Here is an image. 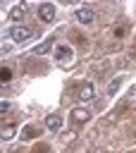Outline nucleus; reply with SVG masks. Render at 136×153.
<instances>
[{
  "label": "nucleus",
  "instance_id": "9",
  "mask_svg": "<svg viewBox=\"0 0 136 153\" xmlns=\"http://www.w3.org/2000/svg\"><path fill=\"white\" fill-rule=\"evenodd\" d=\"M50 48H52V38H45L43 43H38V45L33 48V53H36V55H45Z\"/></svg>",
  "mask_w": 136,
  "mask_h": 153
},
{
  "label": "nucleus",
  "instance_id": "12",
  "mask_svg": "<svg viewBox=\"0 0 136 153\" xmlns=\"http://www.w3.org/2000/svg\"><path fill=\"white\" fill-rule=\"evenodd\" d=\"M14 131H17V129H14L12 124H10V127H2V141H10V139L14 136Z\"/></svg>",
  "mask_w": 136,
  "mask_h": 153
},
{
  "label": "nucleus",
  "instance_id": "5",
  "mask_svg": "<svg viewBox=\"0 0 136 153\" xmlns=\"http://www.w3.org/2000/svg\"><path fill=\"white\" fill-rule=\"evenodd\" d=\"M72 120H74V122H88V120H91V110L84 108V105H79V108L72 110Z\"/></svg>",
  "mask_w": 136,
  "mask_h": 153
},
{
  "label": "nucleus",
  "instance_id": "8",
  "mask_svg": "<svg viewBox=\"0 0 136 153\" xmlns=\"http://www.w3.org/2000/svg\"><path fill=\"white\" fill-rule=\"evenodd\" d=\"M45 127H48L50 131H60V129H62V117H57V115H50V117L45 120Z\"/></svg>",
  "mask_w": 136,
  "mask_h": 153
},
{
  "label": "nucleus",
  "instance_id": "1",
  "mask_svg": "<svg viewBox=\"0 0 136 153\" xmlns=\"http://www.w3.org/2000/svg\"><path fill=\"white\" fill-rule=\"evenodd\" d=\"M10 38H12L14 43H24V41L31 38V29H29V26H12V29H10Z\"/></svg>",
  "mask_w": 136,
  "mask_h": 153
},
{
  "label": "nucleus",
  "instance_id": "6",
  "mask_svg": "<svg viewBox=\"0 0 136 153\" xmlns=\"http://www.w3.org/2000/svg\"><path fill=\"white\" fill-rule=\"evenodd\" d=\"M24 14H26V5H24V2H19V5L10 7V12H7V17H10L12 22H19V19H24Z\"/></svg>",
  "mask_w": 136,
  "mask_h": 153
},
{
  "label": "nucleus",
  "instance_id": "7",
  "mask_svg": "<svg viewBox=\"0 0 136 153\" xmlns=\"http://www.w3.org/2000/svg\"><path fill=\"white\" fill-rule=\"evenodd\" d=\"M79 100H93L95 98V88H93V84H84L81 88H79V96H76Z\"/></svg>",
  "mask_w": 136,
  "mask_h": 153
},
{
  "label": "nucleus",
  "instance_id": "15",
  "mask_svg": "<svg viewBox=\"0 0 136 153\" xmlns=\"http://www.w3.org/2000/svg\"><path fill=\"white\" fill-rule=\"evenodd\" d=\"M33 153H50V151H48V148H45V146H38V148H36V151H33Z\"/></svg>",
  "mask_w": 136,
  "mask_h": 153
},
{
  "label": "nucleus",
  "instance_id": "13",
  "mask_svg": "<svg viewBox=\"0 0 136 153\" xmlns=\"http://www.w3.org/2000/svg\"><path fill=\"white\" fill-rule=\"evenodd\" d=\"M0 79H2V84H7V81L12 79V72H10L7 67H2V69H0Z\"/></svg>",
  "mask_w": 136,
  "mask_h": 153
},
{
  "label": "nucleus",
  "instance_id": "14",
  "mask_svg": "<svg viewBox=\"0 0 136 153\" xmlns=\"http://www.w3.org/2000/svg\"><path fill=\"white\" fill-rule=\"evenodd\" d=\"M7 110H10V103H7V100H2V105H0V112H2V115H5V112H7Z\"/></svg>",
  "mask_w": 136,
  "mask_h": 153
},
{
  "label": "nucleus",
  "instance_id": "3",
  "mask_svg": "<svg viewBox=\"0 0 136 153\" xmlns=\"http://www.w3.org/2000/svg\"><path fill=\"white\" fill-rule=\"evenodd\" d=\"M38 17H41V22H52L55 19V5H50V2L38 5Z\"/></svg>",
  "mask_w": 136,
  "mask_h": 153
},
{
  "label": "nucleus",
  "instance_id": "4",
  "mask_svg": "<svg viewBox=\"0 0 136 153\" xmlns=\"http://www.w3.org/2000/svg\"><path fill=\"white\" fill-rule=\"evenodd\" d=\"M55 57H57V62H72L74 50H72L69 45H57V48H55Z\"/></svg>",
  "mask_w": 136,
  "mask_h": 153
},
{
  "label": "nucleus",
  "instance_id": "11",
  "mask_svg": "<svg viewBox=\"0 0 136 153\" xmlns=\"http://www.w3.org/2000/svg\"><path fill=\"white\" fill-rule=\"evenodd\" d=\"M33 136H36V127H29V124H26V127L21 129V139L29 141V139H33Z\"/></svg>",
  "mask_w": 136,
  "mask_h": 153
},
{
  "label": "nucleus",
  "instance_id": "10",
  "mask_svg": "<svg viewBox=\"0 0 136 153\" xmlns=\"http://www.w3.org/2000/svg\"><path fill=\"white\" fill-rule=\"evenodd\" d=\"M119 86H122V76H115L110 84H107V88H105V93L107 96H115L117 91H119Z\"/></svg>",
  "mask_w": 136,
  "mask_h": 153
},
{
  "label": "nucleus",
  "instance_id": "2",
  "mask_svg": "<svg viewBox=\"0 0 136 153\" xmlns=\"http://www.w3.org/2000/svg\"><path fill=\"white\" fill-rule=\"evenodd\" d=\"M74 17H76V22H81V24H91V22L95 19V10H93V7H79Z\"/></svg>",
  "mask_w": 136,
  "mask_h": 153
}]
</instances>
